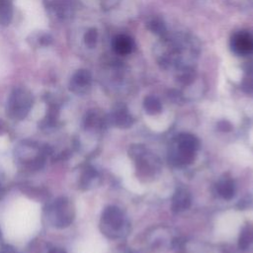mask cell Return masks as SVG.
Returning <instances> with one entry per match:
<instances>
[{
  "label": "cell",
  "instance_id": "obj_4",
  "mask_svg": "<svg viewBox=\"0 0 253 253\" xmlns=\"http://www.w3.org/2000/svg\"><path fill=\"white\" fill-rule=\"evenodd\" d=\"M102 223L112 230H118L123 225V213L117 207L110 206L102 213Z\"/></svg>",
  "mask_w": 253,
  "mask_h": 253
},
{
  "label": "cell",
  "instance_id": "obj_11",
  "mask_svg": "<svg viewBox=\"0 0 253 253\" xmlns=\"http://www.w3.org/2000/svg\"><path fill=\"white\" fill-rule=\"evenodd\" d=\"M90 82V74L86 70H80L78 71L72 81H71V86L72 89L74 90L75 88H83L86 85H88Z\"/></svg>",
  "mask_w": 253,
  "mask_h": 253
},
{
  "label": "cell",
  "instance_id": "obj_2",
  "mask_svg": "<svg viewBox=\"0 0 253 253\" xmlns=\"http://www.w3.org/2000/svg\"><path fill=\"white\" fill-rule=\"evenodd\" d=\"M48 212L52 224L56 227H66L73 220V211L66 198L56 199L49 207Z\"/></svg>",
  "mask_w": 253,
  "mask_h": 253
},
{
  "label": "cell",
  "instance_id": "obj_13",
  "mask_svg": "<svg viewBox=\"0 0 253 253\" xmlns=\"http://www.w3.org/2000/svg\"><path fill=\"white\" fill-rule=\"evenodd\" d=\"M129 156L133 160H138L146 154V149L142 145H131L128 150Z\"/></svg>",
  "mask_w": 253,
  "mask_h": 253
},
{
  "label": "cell",
  "instance_id": "obj_15",
  "mask_svg": "<svg viewBox=\"0 0 253 253\" xmlns=\"http://www.w3.org/2000/svg\"><path fill=\"white\" fill-rule=\"evenodd\" d=\"M97 39V33L95 30H90L86 36H85V42L89 46H92L95 44Z\"/></svg>",
  "mask_w": 253,
  "mask_h": 253
},
{
  "label": "cell",
  "instance_id": "obj_10",
  "mask_svg": "<svg viewBox=\"0 0 253 253\" xmlns=\"http://www.w3.org/2000/svg\"><path fill=\"white\" fill-rule=\"evenodd\" d=\"M114 123L119 127L126 128L131 126L132 119L125 109H120L114 114Z\"/></svg>",
  "mask_w": 253,
  "mask_h": 253
},
{
  "label": "cell",
  "instance_id": "obj_3",
  "mask_svg": "<svg viewBox=\"0 0 253 253\" xmlns=\"http://www.w3.org/2000/svg\"><path fill=\"white\" fill-rule=\"evenodd\" d=\"M231 47L239 55H245L253 51V37L247 32H238L231 39Z\"/></svg>",
  "mask_w": 253,
  "mask_h": 253
},
{
  "label": "cell",
  "instance_id": "obj_1",
  "mask_svg": "<svg viewBox=\"0 0 253 253\" xmlns=\"http://www.w3.org/2000/svg\"><path fill=\"white\" fill-rule=\"evenodd\" d=\"M32 102V96L28 91L21 88L16 89L8 100L7 113L12 119L21 120L29 113Z\"/></svg>",
  "mask_w": 253,
  "mask_h": 253
},
{
  "label": "cell",
  "instance_id": "obj_8",
  "mask_svg": "<svg viewBox=\"0 0 253 253\" xmlns=\"http://www.w3.org/2000/svg\"><path fill=\"white\" fill-rule=\"evenodd\" d=\"M216 191L223 199L230 200L233 198L235 193L234 182L231 179H223L216 185Z\"/></svg>",
  "mask_w": 253,
  "mask_h": 253
},
{
  "label": "cell",
  "instance_id": "obj_14",
  "mask_svg": "<svg viewBox=\"0 0 253 253\" xmlns=\"http://www.w3.org/2000/svg\"><path fill=\"white\" fill-rule=\"evenodd\" d=\"M97 176V172L94 168L92 167H87L85 169V171L82 174V178H81V184L86 186L90 183V181H92L95 177Z\"/></svg>",
  "mask_w": 253,
  "mask_h": 253
},
{
  "label": "cell",
  "instance_id": "obj_17",
  "mask_svg": "<svg viewBox=\"0 0 253 253\" xmlns=\"http://www.w3.org/2000/svg\"><path fill=\"white\" fill-rule=\"evenodd\" d=\"M48 253H66V252L61 248H53Z\"/></svg>",
  "mask_w": 253,
  "mask_h": 253
},
{
  "label": "cell",
  "instance_id": "obj_7",
  "mask_svg": "<svg viewBox=\"0 0 253 253\" xmlns=\"http://www.w3.org/2000/svg\"><path fill=\"white\" fill-rule=\"evenodd\" d=\"M113 47L119 54H127L132 50L133 42L126 36H118L114 39Z\"/></svg>",
  "mask_w": 253,
  "mask_h": 253
},
{
  "label": "cell",
  "instance_id": "obj_6",
  "mask_svg": "<svg viewBox=\"0 0 253 253\" xmlns=\"http://www.w3.org/2000/svg\"><path fill=\"white\" fill-rule=\"evenodd\" d=\"M190 206H191V198L189 193L186 190L179 189L173 197V201H172L173 211L177 212V211H185Z\"/></svg>",
  "mask_w": 253,
  "mask_h": 253
},
{
  "label": "cell",
  "instance_id": "obj_9",
  "mask_svg": "<svg viewBox=\"0 0 253 253\" xmlns=\"http://www.w3.org/2000/svg\"><path fill=\"white\" fill-rule=\"evenodd\" d=\"M253 243V225L247 224L245 225L239 235L238 246L240 249L245 250Z\"/></svg>",
  "mask_w": 253,
  "mask_h": 253
},
{
  "label": "cell",
  "instance_id": "obj_16",
  "mask_svg": "<svg viewBox=\"0 0 253 253\" xmlns=\"http://www.w3.org/2000/svg\"><path fill=\"white\" fill-rule=\"evenodd\" d=\"M217 128L220 130V131H230L232 129V126L229 122L227 121H221L217 124Z\"/></svg>",
  "mask_w": 253,
  "mask_h": 253
},
{
  "label": "cell",
  "instance_id": "obj_5",
  "mask_svg": "<svg viewBox=\"0 0 253 253\" xmlns=\"http://www.w3.org/2000/svg\"><path fill=\"white\" fill-rule=\"evenodd\" d=\"M178 150L187 151V152H196L199 148L200 141L199 139L191 133H181L177 138Z\"/></svg>",
  "mask_w": 253,
  "mask_h": 253
},
{
  "label": "cell",
  "instance_id": "obj_12",
  "mask_svg": "<svg viewBox=\"0 0 253 253\" xmlns=\"http://www.w3.org/2000/svg\"><path fill=\"white\" fill-rule=\"evenodd\" d=\"M143 106H144L145 111L148 114H150V115L157 114V113H159L161 111V104L154 97H147V98H145Z\"/></svg>",
  "mask_w": 253,
  "mask_h": 253
}]
</instances>
